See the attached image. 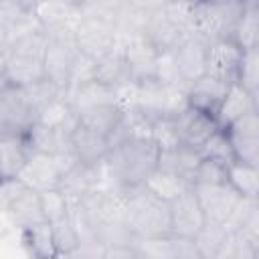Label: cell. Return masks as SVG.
I'll return each instance as SVG.
<instances>
[{
  "instance_id": "cell-1",
  "label": "cell",
  "mask_w": 259,
  "mask_h": 259,
  "mask_svg": "<svg viewBox=\"0 0 259 259\" xmlns=\"http://www.w3.org/2000/svg\"><path fill=\"white\" fill-rule=\"evenodd\" d=\"M158 146L144 136H123L113 142L105 160L107 172L117 188L142 186L158 166Z\"/></svg>"
},
{
  "instance_id": "cell-2",
  "label": "cell",
  "mask_w": 259,
  "mask_h": 259,
  "mask_svg": "<svg viewBox=\"0 0 259 259\" xmlns=\"http://www.w3.org/2000/svg\"><path fill=\"white\" fill-rule=\"evenodd\" d=\"M123 223L136 239L170 235V202L154 194L144 184L130 188L125 190Z\"/></svg>"
},
{
  "instance_id": "cell-3",
  "label": "cell",
  "mask_w": 259,
  "mask_h": 259,
  "mask_svg": "<svg viewBox=\"0 0 259 259\" xmlns=\"http://www.w3.org/2000/svg\"><path fill=\"white\" fill-rule=\"evenodd\" d=\"M247 0H196L190 6L188 34L212 42L219 38H233L239 16Z\"/></svg>"
},
{
  "instance_id": "cell-4",
  "label": "cell",
  "mask_w": 259,
  "mask_h": 259,
  "mask_svg": "<svg viewBox=\"0 0 259 259\" xmlns=\"http://www.w3.org/2000/svg\"><path fill=\"white\" fill-rule=\"evenodd\" d=\"M79 55L81 53L75 45V28L47 32V47L42 55L45 79L67 93Z\"/></svg>"
},
{
  "instance_id": "cell-5",
  "label": "cell",
  "mask_w": 259,
  "mask_h": 259,
  "mask_svg": "<svg viewBox=\"0 0 259 259\" xmlns=\"http://www.w3.org/2000/svg\"><path fill=\"white\" fill-rule=\"evenodd\" d=\"M75 45L81 55L97 61L119 47V32L115 20L109 16L81 12L75 24Z\"/></svg>"
},
{
  "instance_id": "cell-6",
  "label": "cell",
  "mask_w": 259,
  "mask_h": 259,
  "mask_svg": "<svg viewBox=\"0 0 259 259\" xmlns=\"http://www.w3.org/2000/svg\"><path fill=\"white\" fill-rule=\"evenodd\" d=\"M34 123H36V105L30 97L28 87L2 81L0 83V132L26 136V132Z\"/></svg>"
},
{
  "instance_id": "cell-7",
  "label": "cell",
  "mask_w": 259,
  "mask_h": 259,
  "mask_svg": "<svg viewBox=\"0 0 259 259\" xmlns=\"http://www.w3.org/2000/svg\"><path fill=\"white\" fill-rule=\"evenodd\" d=\"M0 190L6 192L2 196V210L18 231H26V229H32L40 223H47L36 190L24 186L16 178L2 182Z\"/></svg>"
},
{
  "instance_id": "cell-8",
  "label": "cell",
  "mask_w": 259,
  "mask_h": 259,
  "mask_svg": "<svg viewBox=\"0 0 259 259\" xmlns=\"http://www.w3.org/2000/svg\"><path fill=\"white\" fill-rule=\"evenodd\" d=\"M192 190L200 202L206 223L227 227L231 217L235 214L241 194L225 180V182H208V184H192Z\"/></svg>"
},
{
  "instance_id": "cell-9",
  "label": "cell",
  "mask_w": 259,
  "mask_h": 259,
  "mask_svg": "<svg viewBox=\"0 0 259 259\" xmlns=\"http://www.w3.org/2000/svg\"><path fill=\"white\" fill-rule=\"evenodd\" d=\"M204 225L206 219L192 186L170 200V235L180 239H194Z\"/></svg>"
},
{
  "instance_id": "cell-10",
  "label": "cell",
  "mask_w": 259,
  "mask_h": 259,
  "mask_svg": "<svg viewBox=\"0 0 259 259\" xmlns=\"http://www.w3.org/2000/svg\"><path fill=\"white\" fill-rule=\"evenodd\" d=\"M237 160L259 166V115L257 109L237 117L223 127Z\"/></svg>"
},
{
  "instance_id": "cell-11",
  "label": "cell",
  "mask_w": 259,
  "mask_h": 259,
  "mask_svg": "<svg viewBox=\"0 0 259 259\" xmlns=\"http://www.w3.org/2000/svg\"><path fill=\"white\" fill-rule=\"evenodd\" d=\"M123 61L130 73L132 81H144L156 77V61H158V51L156 47L142 34H130L119 40Z\"/></svg>"
},
{
  "instance_id": "cell-12",
  "label": "cell",
  "mask_w": 259,
  "mask_h": 259,
  "mask_svg": "<svg viewBox=\"0 0 259 259\" xmlns=\"http://www.w3.org/2000/svg\"><path fill=\"white\" fill-rule=\"evenodd\" d=\"M172 119H174L178 144L192 148V150H198V152H200L202 144L210 138V134L219 130V123L212 115H208L196 107H190V105H186Z\"/></svg>"
},
{
  "instance_id": "cell-13",
  "label": "cell",
  "mask_w": 259,
  "mask_h": 259,
  "mask_svg": "<svg viewBox=\"0 0 259 259\" xmlns=\"http://www.w3.org/2000/svg\"><path fill=\"white\" fill-rule=\"evenodd\" d=\"M111 138L101 134V132H95L83 123H75V127L71 130V148H73V154L77 156L79 164L83 166H99L107 160L109 156V150H111Z\"/></svg>"
},
{
  "instance_id": "cell-14",
  "label": "cell",
  "mask_w": 259,
  "mask_h": 259,
  "mask_svg": "<svg viewBox=\"0 0 259 259\" xmlns=\"http://www.w3.org/2000/svg\"><path fill=\"white\" fill-rule=\"evenodd\" d=\"M154 47L158 53L162 51H172L184 36H188V30L178 22L174 20L166 10L164 6L152 10L146 20H144V26L140 30Z\"/></svg>"
},
{
  "instance_id": "cell-15",
  "label": "cell",
  "mask_w": 259,
  "mask_h": 259,
  "mask_svg": "<svg viewBox=\"0 0 259 259\" xmlns=\"http://www.w3.org/2000/svg\"><path fill=\"white\" fill-rule=\"evenodd\" d=\"M241 55H243V49L233 38H219L208 42L204 75H210L225 83H233L237 79Z\"/></svg>"
},
{
  "instance_id": "cell-16",
  "label": "cell",
  "mask_w": 259,
  "mask_h": 259,
  "mask_svg": "<svg viewBox=\"0 0 259 259\" xmlns=\"http://www.w3.org/2000/svg\"><path fill=\"white\" fill-rule=\"evenodd\" d=\"M206 47H208V42L188 34L172 49L174 65H176L178 77H180V81L184 85H190L192 81H196V79H200L204 75V69H206Z\"/></svg>"
},
{
  "instance_id": "cell-17",
  "label": "cell",
  "mask_w": 259,
  "mask_h": 259,
  "mask_svg": "<svg viewBox=\"0 0 259 259\" xmlns=\"http://www.w3.org/2000/svg\"><path fill=\"white\" fill-rule=\"evenodd\" d=\"M32 16L45 32H55L75 28L81 16V8L77 2L69 0H38L32 10Z\"/></svg>"
},
{
  "instance_id": "cell-18",
  "label": "cell",
  "mask_w": 259,
  "mask_h": 259,
  "mask_svg": "<svg viewBox=\"0 0 259 259\" xmlns=\"http://www.w3.org/2000/svg\"><path fill=\"white\" fill-rule=\"evenodd\" d=\"M24 186L40 192L47 188H55L61 182V170L55 162L53 156L40 154V152H30L26 164L22 166L20 174L16 176Z\"/></svg>"
},
{
  "instance_id": "cell-19",
  "label": "cell",
  "mask_w": 259,
  "mask_h": 259,
  "mask_svg": "<svg viewBox=\"0 0 259 259\" xmlns=\"http://www.w3.org/2000/svg\"><path fill=\"white\" fill-rule=\"evenodd\" d=\"M30 146L24 136L0 132V184L14 180L30 156Z\"/></svg>"
},
{
  "instance_id": "cell-20",
  "label": "cell",
  "mask_w": 259,
  "mask_h": 259,
  "mask_svg": "<svg viewBox=\"0 0 259 259\" xmlns=\"http://www.w3.org/2000/svg\"><path fill=\"white\" fill-rule=\"evenodd\" d=\"M229 83L214 79L210 75H202L200 79L192 81L190 85H186V99L190 107H196L208 115L214 117L225 93H227Z\"/></svg>"
},
{
  "instance_id": "cell-21",
  "label": "cell",
  "mask_w": 259,
  "mask_h": 259,
  "mask_svg": "<svg viewBox=\"0 0 259 259\" xmlns=\"http://www.w3.org/2000/svg\"><path fill=\"white\" fill-rule=\"evenodd\" d=\"M253 109H257V95L251 93L249 89H245L241 83L233 81L227 87V93L214 113V119H217L219 127H225L231 121H235L237 117H241Z\"/></svg>"
},
{
  "instance_id": "cell-22",
  "label": "cell",
  "mask_w": 259,
  "mask_h": 259,
  "mask_svg": "<svg viewBox=\"0 0 259 259\" xmlns=\"http://www.w3.org/2000/svg\"><path fill=\"white\" fill-rule=\"evenodd\" d=\"M24 138L32 152H40L47 156H59L71 150V132L63 127H53L36 121Z\"/></svg>"
},
{
  "instance_id": "cell-23",
  "label": "cell",
  "mask_w": 259,
  "mask_h": 259,
  "mask_svg": "<svg viewBox=\"0 0 259 259\" xmlns=\"http://www.w3.org/2000/svg\"><path fill=\"white\" fill-rule=\"evenodd\" d=\"M200 152L198 150H192V148H186V146H174V148H168V150H160L158 154V166L160 170L164 172H170L174 176H178L180 180L188 182L192 186V180H194V172H196V166L200 162Z\"/></svg>"
},
{
  "instance_id": "cell-24",
  "label": "cell",
  "mask_w": 259,
  "mask_h": 259,
  "mask_svg": "<svg viewBox=\"0 0 259 259\" xmlns=\"http://www.w3.org/2000/svg\"><path fill=\"white\" fill-rule=\"evenodd\" d=\"M123 115H125V111L115 101H109V103H99V105L77 111V121L95 132H101L113 140V136L117 134V130L123 121Z\"/></svg>"
},
{
  "instance_id": "cell-25",
  "label": "cell",
  "mask_w": 259,
  "mask_h": 259,
  "mask_svg": "<svg viewBox=\"0 0 259 259\" xmlns=\"http://www.w3.org/2000/svg\"><path fill=\"white\" fill-rule=\"evenodd\" d=\"M166 95H168V85H164L156 77L138 81L136 109L142 115H146L148 119L162 117V115H166Z\"/></svg>"
},
{
  "instance_id": "cell-26",
  "label": "cell",
  "mask_w": 259,
  "mask_h": 259,
  "mask_svg": "<svg viewBox=\"0 0 259 259\" xmlns=\"http://www.w3.org/2000/svg\"><path fill=\"white\" fill-rule=\"evenodd\" d=\"M227 182L243 198H257V194H259L257 164H249V162H243V160H233L227 166Z\"/></svg>"
},
{
  "instance_id": "cell-27",
  "label": "cell",
  "mask_w": 259,
  "mask_h": 259,
  "mask_svg": "<svg viewBox=\"0 0 259 259\" xmlns=\"http://www.w3.org/2000/svg\"><path fill=\"white\" fill-rule=\"evenodd\" d=\"M93 79H97V81H101L109 87H117L125 81H132L130 73H127V67H125V61H123L121 47L113 49L111 53H107L105 57L95 61Z\"/></svg>"
},
{
  "instance_id": "cell-28",
  "label": "cell",
  "mask_w": 259,
  "mask_h": 259,
  "mask_svg": "<svg viewBox=\"0 0 259 259\" xmlns=\"http://www.w3.org/2000/svg\"><path fill=\"white\" fill-rule=\"evenodd\" d=\"M233 40L245 51L259 45V6L257 0H247L233 32Z\"/></svg>"
},
{
  "instance_id": "cell-29",
  "label": "cell",
  "mask_w": 259,
  "mask_h": 259,
  "mask_svg": "<svg viewBox=\"0 0 259 259\" xmlns=\"http://www.w3.org/2000/svg\"><path fill=\"white\" fill-rule=\"evenodd\" d=\"M229 235V229L223 227V225H212V223H206L198 233L196 237L192 239L194 241V247L198 251V257L200 259H217L219 257V251L225 243Z\"/></svg>"
},
{
  "instance_id": "cell-30",
  "label": "cell",
  "mask_w": 259,
  "mask_h": 259,
  "mask_svg": "<svg viewBox=\"0 0 259 259\" xmlns=\"http://www.w3.org/2000/svg\"><path fill=\"white\" fill-rule=\"evenodd\" d=\"M49 225H51L55 253L57 255L71 257V253L81 245V235H79L75 223L71 221V217H65V219L55 221V223H49Z\"/></svg>"
},
{
  "instance_id": "cell-31",
  "label": "cell",
  "mask_w": 259,
  "mask_h": 259,
  "mask_svg": "<svg viewBox=\"0 0 259 259\" xmlns=\"http://www.w3.org/2000/svg\"><path fill=\"white\" fill-rule=\"evenodd\" d=\"M144 186L146 188H150L154 194H158L160 198H164V200H172V198H176L182 190H186L190 184L188 182H184V180H180L178 176H174V174H170V172H164V170H160V168H156L150 176H148V180L144 182Z\"/></svg>"
},
{
  "instance_id": "cell-32",
  "label": "cell",
  "mask_w": 259,
  "mask_h": 259,
  "mask_svg": "<svg viewBox=\"0 0 259 259\" xmlns=\"http://www.w3.org/2000/svg\"><path fill=\"white\" fill-rule=\"evenodd\" d=\"M138 257H154V259H176V237L162 235V237H148L136 239Z\"/></svg>"
},
{
  "instance_id": "cell-33",
  "label": "cell",
  "mask_w": 259,
  "mask_h": 259,
  "mask_svg": "<svg viewBox=\"0 0 259 259\" xmlns=\"http://www.w3.org/2000/svg\"><path fill=\"white\" fill-rule=\"evenodd\" d=\"M38 198H40V208H42V214H45L47 223H55V221H61V219L69 217L71 202H69L67 194L59 186L40 190Z\"/></svg>"
},
{
  "instance_id": "cell-34",
  "label": "cell",
  "mask_w": 259,
  "mask_h": 259,
  "mask_svg": "<svg viewBox=\"0 0 259 259\" xmlns=\"http://www.w3.org/2000/svg\"><path fill=\"white\" fill-rule=\"evenodd\" d=\"M235 81L257 95V87H259V47L243 51Z\"/></svg>"
},
{
  "instance_id": "cell-35",
  "label": "cell",
  "mask_w": 259,
  "mask_h": 259,
  "mask_svg": "<svg viewBox=\"0 0 259 259\" xmlns=\"http://www.w3.org/2000/svg\"><path fill=\"white\" fill-rule=\"evenodd\" d=\"M200 156L210 158V160H214V162H219V164H223V166H229L233 160H237L223 127H219L217 132H212L210 138L202 144V148H200Z\"/></svg>"
},
{
  "instance_id": "cell-36",
  "label": "cell",
  "mask_w": 259,
  "mask_h": 259,
  "mask_svg": "<svg viewBox=\"0 0 259 259\" xmlns=\"http://www.w3.org/2000/svg\"><path fill=\"white\" fill-rule=\"evenodd\" d=\"M24 243L30 247V251L34 255L47 257V255H57L55 253V245H53V235H51V225L49 223H40L32 229L20 231Z\"/></svg>"
},
{
  "instance_id": "cell-37",
  "label": "cell",
  "mask_w": 259,
  "mask_h": 259,
  "mask_svg": "<svg viewBox=\"0 0 259 259\" xmlns=\"http://www.w3.org/2000/svg\"><path fill=\"white\" fill-rule=\"evenodd\" d=\"M150 140L158 146V150H168L178 146V136H176V127H174V119L172 117H156L150 125Z\"/></svg>"
},
{
  "instance_id": "cell-38",
  "label": "cell",
  "mask_w": 259,
  "mask_h": 259,
  "mask_svg": "<svg viewBox=\"0 0 259 259\" xmlns=\"http://www.w3.org/2000/svg\"><path fill=\"white\" fill-rule=\"evenodd\" d=\"M225 180H227V166L202 156L196 166L192 184H208V182H225Z\"/></svg>"
},
{
  "instance_id": "cell-39",
  "label": "cell",
  "mask_w": 259,
  "mask_h": 259,
  "mask_svg": "<svg viewBox=\"0 0 259 259\" xmlns=\"http://www.w3.org/2000/svg\"><path fill=\"white\" fill-rule=\"evenodd\" d=\"M156 79L162 81L164 85H184V83L180 81V77H178L172 51H162V53H158V61H156Z\"/></svg>"
},
{
  "instance_id": "cell-40",
  "label": "cell",
  "mask_w": 259,
  "mask_h": 259,
  "mask_svg": "<svg viewBox=\"0 0 259 259\" xmlns=\"http://www.w3.org/2000/svg\"><path fill=\"white\" fill-rule=\"evenodd\" d=\"M81 12L87 14H99V16H109L115 20L117 12L123 8L125 0H79L77 2Z\"/></svg>"
},
{
  "instance_id": "cell-41",
  "label": "cell",
  "mask_w": 259,
  "mask_h": 259,
  "mask_svg": "<svg viewBox=\"0 0 259 259\" xmlns=\"http://www.w3.org/2000/svg\"><path fill=\"white\" fill-rule=\"evenodd\" d=\"M12 2H14V6H18L22 12L32 14V10H34V6H36L38 0H12Z\"/></svg>"
},
{
  "instance_id": "cell-42",
  "label": "cell",
  "mask_w": 259,
  "mask_h": 259,
  "mask_svg": "<svg viewBox=\"0 0 259 259\" xmlns=\"http://www.w3.org/2000/svg\"><path fill=\"white\" fill-rule=\"evenodd\" d=\"M6 42H8V28H6V22L0 16V49H4Z\"/></svg>"
},
{
  "instance_id": "cell-43",
  "label": "cell",
  "mask_w": 259,
  "mask_h": 259,
  "mask_svg": "<svg viewBox=\"0 0 259 259\" xmlns=\"http://www.w3.org/2000/svg\"><path fill=\"white\" fill-rule=\"evenodd\" d=\"M2 75H4V49H0V83H2Z\"/></svg>"
},
{
  "instance_id": "cell-44",
  "label": "cell",
  "mask_w": 259,
  "mask_h": 259,
  "mask_svg": "<svg viewBox=\"0 0 259 259\" xmlns=\"http://www.w3.org/2000/svg\"><path fill=\"white\" fill-rule=\"evenodd\" d=\"M162 2H164V4H166V2H174V0H162Z\"/></svg>"
},
{
  "instance_id": "cell-45",
  "label": "cell",
  "mask_w": 259,
  "mask_h": 259,
  "mask_svg": "<svg viewBox=\"0 0 259 259\" xmlns=\"http://www.w3.org/2000/svg\"><path fill=\"white\" fill-rule=\"evenodd\" d=\"M69 2H79V0H69Z\"/></svg>"
},
{
  "instance_id": "cell-46",
  "label": "cell",
  "mask_w": 259,
  "mask_h": 259,
  "mask_svg": "<svg viewBox=\"0 0 259 259\" xmlns=\"http://www.w3.org/2000/svg\"><path fill=\"white\" fill-rule=\"evenodd\" d=\"M190 2H196V0H190Z\"/></svg>"
}]
</instances>
